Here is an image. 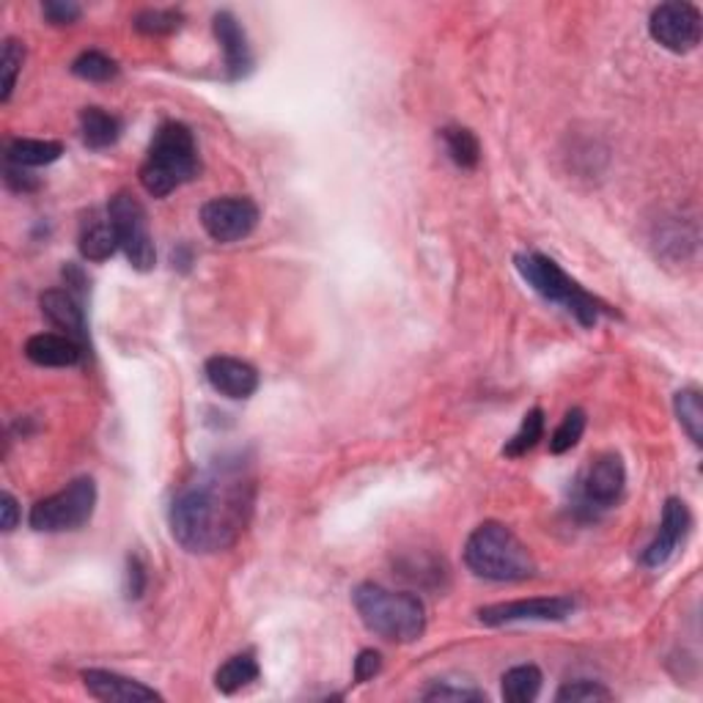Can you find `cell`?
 Listing matches in <instances>:
<instances>
[{
	"label": "cell",
	"mask_w": 703,
	"mask_h": 703,
	"mask_svg": "<svg viewBox=\"0 0 703 703\" xmlns=\"http://www.w3.org/2000/svg\"><path fill=\"white\" fill-rule=\"evenodd\" d=\"M256 481L242 460H223L182 484L171 500V533L188 553L228 549L253 511Z\"/></svg>",
	"instance_id": "cell-1"
},
{
	"label": "cell",
	"mask_w": 703,
	"mask_h": 703,
	"mask_svg": "<svg viewBox=\"0 0 703 703\" xmlns=\"http://www.w3.org/2000/svg\"><path fill=\"white\" fill-rule=\"evenodd\" d=\"M201 173L199 149L188 124L168 122L151 138L140 166V184L155 199H166Z\"/></svg>",
	"instance_id": "cell-2"
},
{
	"label": "cell",
	"mask_w": 703,
	"mask_h": 703,
	"mask_svg": "<svg viewBox=\"0 0 703 703\" xmlns=\"http://www.w3.org/2000/svg\"><path fill=\"white\" fill-rule=\"evenodd\" d=\"M352 602L366 630L390 643H412L427 632V608L416 593L363 582L352 591Z\"/></svg>",
	"instance_id": "cell-3"
},
{
	"label": "cell",
	"mask_w": 703,
	"mask_h": 703,
	"mask_svg": "<svg viewBox=\"0 0 703 703\" xmlns=\"http://www.w3.org/2000/svg\"><path fill=\"white\" fill-rule=\"evenodd\" d=\"M465 564L473 575L495 582L528 580L536 571L531 549L500 522H484L465 544Z\"/></svg>",
	"instance_id": "cell-4"
},
{
	"label": "cell",
	"mask_w": 703,
	"mask_h": 703,
	"mask_svg": "<svg viewBox=\"0 0 703 703\" xmlns=\"http://www.w3.org/2000/svg\"><path fill=\"white\" fill-rule=\"evenodd\" d=\"M517 272L522 275V281L542 294L549 303H558L580 321L582 327H593L599 321V316L604 314V308L599 305V299H593L586 288L577 281H571L549 256L544 253H520L514 259Z\"/></svg>",
	"instance_id": "cell-5"
},
{
	"label": "cell",
	"mask_w": 703,
	"mask_h": 703,
	"mask_svg": "<svg viewBox=\"0 0 703 703\" xmlns=\"http://www.w3.org/2000/svg\"><path fill=\"white\" fill-rule=\"evenodd\" d=\"M97 509V481L91 476L75 478L72 484L50 498L39 500L31 509L29 522L39 533H64L78 531L94 517Z\"/></svg>",
	"instance_id": "cell-6"
},
{
	"label": "cell",
	"mask_w": 703,
	"mask_h": 703,
	"mask_svg": "<svg viewBox=\"0 0 703 703\" xmlns=\"http://www.w3.org/2000/svg\"><path fill=\"white\" fill-rule=\"evenodd\" d=\"M626 487V470L619 454H602L586 467L580 478H577L575 498V514L580 520H599L608 509H613L621 500Z\"/></svg>",
	"instance_id": "cell-7"
},
{
	"label": "cell",
	"mask_w": 703,
	"mask_h": 703,
	"mask_svg": "<svg viewBox=\"0 0 703 703\" xmlns=\"http://www.w3.org/2000/svg\"><path fill=\"white\" fill-rule=\"evenodd\" d=\"M107 215H111L113 231H116L118 248L124 250L129 264L138 272L155 270L157 250L155 239L149 231V215H146L144 204L129 193H116L107 204Z\"/></svg>",
	"instance_id": "cell-8"
},
{
	"label": "cell",
	"mask_w": 703,
	"mask_h": 703,
	"mask_svg": "<svg viewBox=\"0 0 703 703\" xmlns=\"http://www.w3.org/2000/svg\"><path fill=\"white\" fill-rule=\"evenodd\" d=\"M648 34L659 47L670 53H690L701 45L703 36V20L692 3H662L648 18Z\"/></svg>",
	"instance_id": "cell-9"
},
{
	"label": "cell",
	"mask_w": 703,
	"mask_h": 703,
	"mask_svg": "<svg viewBox=\"0 0 703 703\" xmlns=\"http://www.w3.org/2000/svg\"><path fill=\"white\" fill-rule=\"evenodd\" d=\"M201 226L215 242H242L259 226V206L242 195H223L201 206Z\"/></svg>",
	"instance_id": "cell-10"
},
{
	"label": "cell",
	"mask_w": 703,
	"mask_h": 703,
	"mask_svg": "<svg viewBox=\"0 0 703 703\" xmlns=\"http://www.w3.org/2000/svg\"><path fill=\"white\" fill-rule=\"evenodd\" d=\"M575 610L577 602L571 597H536L489 604L478 610V619L487 626L517 624V621H566Z\"/></svg>",
	"instance_id": "cell-11"
},
{
	"label": "cell",
	"mask_w": 703,
	"mask_h": 703,
	"mask_svg": "<svg viewBox=\"0 0 703 703\" xmlns=\"http://www.w3.org/2000/svg\"><path fill=\"white\" fill-rule=\"evenodd\" d=\"M690 528H692V514L690 509H687L684 500L679 498L665 500L662 522H659V531L657 536H654V542L648 544L646 553H643V564H646L648 569H659V566L668 564V560L676 555V549L684 544Z\"/></svg>",
	"instance_id": "cell-12"
},
{
	"label": "cell",
	"mask_w": 703,
	"mask_h": 703,
	"mask_svg": "<svg viewBox=\"0 0 703 703\" xmlns=\"http://www.w3.org/2000/svg\"><path fill=\"white\" fill-rule=\"evenodd\" d=\"M204 374L209 379L212 390H217L226 399H250L259 390V372L248 361H239V358H209Z\"/></svg>",
	"instance_id": "cell-13"
},
{
	"label": "cell",
	"mask_w": 703,
	"mask_h": 703,
	"mask_svg": "<svg viewBox=\"0 0 703 703\" xmlns=\"http://www.w3.org/2000/svg\"><path fill=\"white\" fill-rule=\"evenodd\" d=\"M83 684L89 695L105 703H144V701H162V695L144 681L127 679L122 673H111V670L91 668L83 670Z\"/></svg>",
	"instance_id": "cell-14"
},
{
	"label": "cell",
	"mask_w": 703,
	"mask_h": 703,
	"mask_svg": "<svg viewBox=\"0 0 703 703\" xmlns=\"http://www.w3.org/2000/svg\"><path fill=\"white\" fill-rule=\"evenodd\" d=\"M42 314L50 319V325H56L58 330H64V336H69L72 341H78L80 347H89V325H86V310L80 305V299L75 297L69 288H47L39 297Z\"/></svg>",
	"instance_id": "cell-15"
},
{
	"label": "cell",
	"mask_w": 703,
	"mask_h": 703,
	"mask_svg": "<svg viewBox=\"0 0 703 703\" xmlns=\"http://www.w3.org/2000/svg\"><path fill=\"white\" fill-rule=\"evenodd\" d=\"M212 29H215V36L217 42H220L223 53H226L228 78H245V75L250 72V67H253V53H250L248 34H245V29L239 25V20L234 18V14L220 12L212 20Z\"/></svg>",
	"instance_id": "cell-16"
},
{
	"label": "cell",
	"mask_w": 703,
	"mask_h": 703,
	"mask_svg": "<svg viewBox=\"0 0 703 703\" xmlns=\"http://www.w3.org/2000/svg\"><path fill=\"white\" fill-rule=\"evenodd\" d=\"M86 349L69 336L56 332H36L25 341V358L45 368H69L83 361Z\"/></svg>",
	"instance_id": "cell-17"
},
{
	"label": "cell",
	"mask_w": 703,
	"mask_h": 703,
	"mask_svg": "<svg viewBox=\"0 0 703 703\" xmlns=\"http://www.w3.org/2000/svg\"><path fill=\"white\" fill-rule=\"evenodd\" d=\"M78 248L83 253V259L89 261H107L118 248L116 231H113V223L107 212H89L80 223L78 234Z\"/></svg>",
	"instance_id": "cell-18"
},
{
	"label": "cell",
	"mask_w": 703,
	"mask_h": 703,
	"mask_svg": "<svg viewBox=\"0 0 703 703\" xmlns=\"http://www.w3.org/2000/svg\"><path fill=\"white\" fill-rule=\"evenodd\" d=\"M80 135L89 149H111L122 138V122L102 107H86L80 113Z\"/></svg>",
	"instance_id": "cell-19"
},
{
	"label": "cell",
	"mask_w": 703,
	"mask_h": 703,
	"mask_svg": "<svg viewBox=\"0 0 703 703\" xmlns=\"http://www.w3.org/2000/svg\"><path fill=\"white\" fill-rule=\"evenodd\" d=\"M64 155V146L58 140H34V138H18L7 146V160L23 168H39L50 166Z\"/></svg>",
	"instance_id": "cell-20"
},
{
	"label": "cell",
	"mask_w": 703,
	"mask_h": 703,
	"mask_svg": "<svg viewBox=\"0 0 703 703\" xmlns=\"http://www.w3.org/2000/svg\"><path fill=\"white\" fill-rule=\"evenodd\" d=\"M256 679H259V662H256L253 654L245 651V654H237V657L226 659V662L217 668L215 687L223 692V695H234V692H239L242 687L253 684Z\"/></svg>",
	"instance_id": "cell-21"
},
{
	"label": "cell",
	"mask_w": 703,
	"mask_h": 703,
	"mask_svg": "<svg viewBox=\"0 0 703 703\" xmlns=\"http://www.w3.org/2000/svg\"><path fill=\"white\" fill-rule=\"evenodd\" d=\"M542 670L536 665H517V668L506 670L503 673V698L509 703H531L536 701L538 692H542Z\"/></svg>",
	"instance_id": "cell-22"
},
{
	"label": "cell",
	"mask_w": 703,
	"mask_h": 703,
	"mask_svg": "<svg viewBox=\"0 0 703 703\" xmlns=\"http://www.w3.org/2000/svg\"><path fill=\"white\" fill-rule=\"evenodd\" d=\"M676 418H679L681 429L687 432V438L695 445H703V399L701 390L684 388L676 394L673 399Z\"/></svg>",
	"instance_id": "cell-23"
},
{
	"label": "cell",
	"mask_w": 703,
	"mask_h": 703,
	"mask_svg": "<svg viewBox=\"0 0 703 703\" xmlns=\"http://www.w3.org/2000/svg\"><path fill=\"white\" fill-rule=\"evenodd\" d=\"M443 144L445 151H449L451 160L460 168L470 171L481 162V144H478L476 135L465 127H445L443 129Z\"/></svg>",
	"instance_id": "cell-24"
},
{
	"label": "cell",
	"mask_w": 703,
	"mask_h": 703,
	"mask_svg": "<svg viewBox=\"0 0 703 703\" xmlns=\"http://www.w3.org/2000/svg\"><path fill=\"white\" fill-rule=\"evenodd\" d=\"M542 438H544V412L538 410V407H533L531 412H525V418H522V423H520V429L514 432V438L503 445V454L509 456V460L525 456L528 451L536 449V443Z\"/></svg>",
	"instance_id": "cell-25"
},
{
	"label": "cell",
	"mask_w": 703,
	"mask_h": 703,
	"mask_svg": "<svg viewBox=\"0 0 703 703\" xmlns=\"http://www.w3.org/2000/svg\"><path fill=\"white\" fill-rule=\"evenodd\" d=\"M72 75L80 80H89V83H105V80L116 78L118 67L105 53L86 50L72 61Z\"/></svg>",
	"instance_id": "cell-26"
},
{
	"label": "cell",
	"mask_w": 703,
	"mask_h": 703,
	"mask_svg": "<svg viewBox=\"0 0 703 703\" xmlns=\"http://www.w3.org/2000/svg\"><path fill=\"white\" fill-rule=\"evenodd\" d=\"M25 61L23 42L7 39L3 42V53H0V102L12 100V91L18 86V75Z\"/></svg>",
	"instance_id": "cell-27"
},
{
	"label": "cell",
	"mask_w": 703,
	"mask_h": 703,
	"mask_svg": "<svg viewBox=\"0 0 703 703\" xmlns=\"http://www.w3.org/2000/svg\"><path fill=\"white\" fill-rule=\"evenodd\" d=\"M184 18L182 12H173V9H146V12L135 14L133 25L135 31L146 36H168L177 34L182 29Z\"/></svg>",
	"instance_id": "cell-28"
},
{
	"label": "cell",
	"mask_w": 703,
	"mask_h": 703,
	"mask_svg": "<svg viewBox=\"0 0 703 703\" xmlns=\"http://www.w3.org/2000/svg\"><path fill=\"white\" fill-rule=\"evenodd\" d=\"M586 412L580 410V407H575V410H569L564 416V421H560V427L555 429L553 438H549V454L560 456L566 454V451L575 449L577 443H580L582 432H586Z\"/></svg>",
	"instance_id": "cell-29"
},
{
	"label": "cell",
	"mask_w": 703,
	"mask_h": 703,
	"mask_svg": "<svg viewBox=\"0 0 703 703\" xmlns=\"http://www.w3.org/2000/svg\"><path fill=\"white\" fill-rule=\"evenodd\" d=\"M610 698H613V692H610L608 687L597 684V681L580 679V681H569V684L560 687L558 695H555V701L558 703H597V701H610Z\"/></svg>",
	"instance_id": "cell-30"
},
{
	"label": "cell",
	"mask_w": 703,
	"mask_h": 703,
	"mask_svg": "<svg viewBox=\"0 0 703 703\" xmlns=\"http://www.w3.org/2000/svg\"><path fill=\"white\" fill-rule=\"evenodd\" d=\"M42 14L53 25H72L78 23L83 9L78 3H72V0H47V3H42Z\"/></svg>",
	"instance_id": "cell-31"
},
{
	"label": "cell",
	"mask_w": 703,
	"mask_h": 703,
	"mask_svg": "<svg viewBox=\"0 0 703 703\" xmlns=\"http://www.w3.org/2000/svg\"><path fill=\"white\" fill-rule=\"evenodd\" d=\"M423 701H484V692L470 690V687H451L449 681L434 684L423 692Z\"/></svg>",
	"instance_id": "cell-32"
},
{
	"label": "cell",
	"mask_w": 703,
	"mask_h": 703,
	"mask_svg": "<svg viewBox=\"0 0 703 703\" xmlns=\"http://www.w3.org/2000/svg\"><path fill=\"white\" fill-rule=\"evenodd\" d=\"M379 670H383V657H379V651L366 648V651L358 654V659H355V681L358 684H366V681H372Z\"/></svg>",
	"instance_id": "cell-33"
},
{
	"label": "cell",
	"mask_w": 703,
	"mask_h": 703,
	"mask_svg": "<svg viewBox=\"0 0 703 703\" xmlns=\"http://www.w3.org/2000/svg\"><path fill=\"white\" fill-rule=\"evenodd\" d=\"M146 591V566L138 555H129L127 560V597L140 599Z\"/></svg>",
	"instance_id": "cell-34"
},
{
	"label": "cell",
	"mask_w": 703,
	"mask_h": 703,
	"mask_svg": "<svg viewBox=\"0 0 703 703\" xmlns=\"http://www.w3.org/2000/svg\"><path fill=\"white\" fill-rule=\"evenodd\" d=\"M3 179H7V184L14 190V193H31V190L39 188V179H34L23 166H14V162H9L7 177Z\"/></svg>",
	"instance_id": "cell-35"
},
{
	"label": "cell",
	"mask_w": 703,
	"mask_h": 703,
	"mask_svg": "<svg viewBox=\"0 0 703 703\" xmlns=\"http://www.w3.org/2000/svg\"><path fill=\"white\" fill-rule=\"evenodd\" d=\"M20 522V506L14 500L12 492L0 495V528L7 533H12Z\"/></svg>",
	"instance_id": "cell-36"
}]
</instances>
